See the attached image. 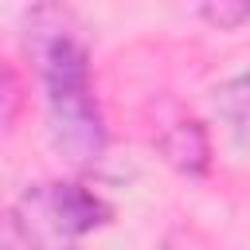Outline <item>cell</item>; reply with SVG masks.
<instances>
[{
	"instance_id": "obj_1",
	"label": "cell",
	"mask_w": 250,
	"mask_h": 250,
	"mask_svg": "<svg viewBox=\"0 0 250 250\" xmlns=\"http://www.w3.org/2000/svg\"><path fill=\"white\" fill-rule=\"evenodd\" d=\"M35 66L43 82V102H47V137L55 152L86 168L102 160L109 129L102 117V102L94 94V74H90V55L78 35H70L62 23L39 27L35 23Z\"/></svg>"
},
{
	"instance_id": "obj_2",
	"label": "cell",
	"mask_w": 250,
	"mask_h": 250,
	"mask_svg": "<svg viewBox=\"0 0 250 250\" xmlns=\"http://www.w3.org/2000/svg\"><path fill=\"white\" fill-rule=\"evenodd\" d=\"M16 215H20V227L31 242V250H39V246L43 250H70V242L105 227L113 219V207L82 184L47 180V184H35L23 191Z\"/></svg>"
},
{
	"instance_id": "obj_3",
	"label": "cell",
	"mask_w": 250,
	"mask_h": 250,
	"mask_svg": "<svg viewBox=\"0 0 250 250\" xmlns=\"http://www.w3.org/2000/svg\"><path fill=\"white\" fill-rule=\"evenodd\" d=\"M160 156L184 172V176H203L207 164H211V141H207V129L199 121H180L172 125L164 137H160Z\"/></svg>"
},
{
	"instance_id": "obj_4",
	"label": "cell",
	"mask_w": 250,
	"mask_h": 250,
	"mask_svg": "<svg viewBox=\"0 0 250 250\" xmlns=\"http://www.w3.org/2000/svg\"><path fill=\"white\" fill-rule=\"evenodd\" d=\"M215 105H219L223 121L230 125V133H234L242 145H250V78L242 74V78H234L230 86H223L219 98H215Z\"/></svg>"
},
{
	"instance_id": "obj_5",
	"label": "cell",
	"mask_w": 250,
	"mask_h": 250,
	"mask_svg": "<svg viewBox=\"0 0 250 250\" xmlns=\"http://www.w3.org/2000/svg\"><path fill=\"white\" fill-rule=\"evenodd\" d=\"M199 16H203L207 23H215L219 31H234L238 23H246V20H250V4L219 0V4H203V8H199Z\"/></svg>"
},
{
	"instance_id": "obj_6",
	"label": "cell",
	"mask_w": 250,
	"mask_h": 250,
	"mask_svg": "<svg viewBox=\"0 0 250 250\" xmlns=\"http://www.w3.org/2000/svg\"><path fill=\"white\" fill-rule=\"evenodd\" d=\"M0 250H31V242L20 227V215L12 207H0Z\"/></svg>"
},
{
	"instance_id": "obj_7",
	"label": "cell",
	"mask_w": 250,
	"mask_h": 250,
	"mask_svg": "<svg viewBox=\"0 0 250 250\" xmlns=\"http://www.w3.org/2000/svg\"><path fill=\"white\" fill-rule=\"evenodd\" d=\"M246 78H250V74H246Z\"/></svg>"
}]
</instances>
